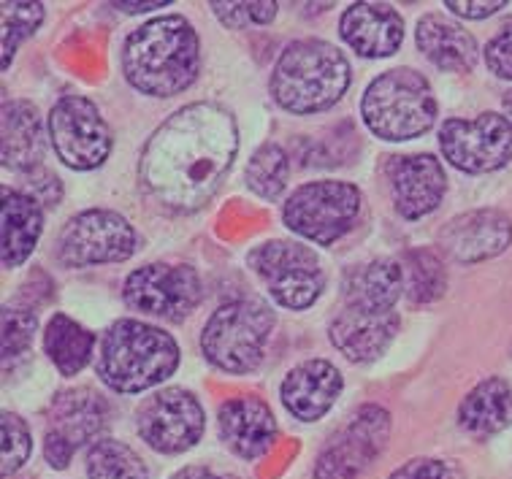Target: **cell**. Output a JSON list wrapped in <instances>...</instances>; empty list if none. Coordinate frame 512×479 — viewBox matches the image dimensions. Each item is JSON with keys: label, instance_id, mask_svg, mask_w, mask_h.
<instances>
[{"label": "cell", "instance_id": "cell-39", "mask_svg": "<svg viewBox=\"0 0 512 479\" xmlns=\"http://www.w3.org/2000/svg\"><path fill=\"white\" fill-rule=\"evenodd\" d=\"M171 479H236L231 474H220V471L206 469V466H190V469H182L179 474H174Z\"/></svg>", "mask_w": 512, "mask_h": 479}, {"label": "cell", "instance_id": "cell-25", "mask_svg": "<svg viewBox=\"0 0 512 479\" xmlns=\"http://www.w3.org/2000/svg\"><path fill=\"white\" fill-rule=\"evenodd\" d=\"M41 203L33 195L3 190V266L14 268L28 258L41 236Z\"/></svg>", "mask_w": 512, "mask_h": 479}, {"label": "cell", "instance_id": "cell-17", "mask_svg": "<svg viewBox=\"0 0 512 479\" xmlns=\"http://www.w3.org/2000/svg\"><path fill=\"white\" fill-rule=\"evenodd\" d=\"M512 241V222L494 209L461 214L442 231V247L458 263H477L494 258Z\"/></svg>", "mask_w": 512, "mask_h": 479}, {"label": "cell", "instance_id": "cell-22", "mask_svg": "<svg viewBox=\"0 0 512 479\" xmlns=\"http://www.w3.org/2000/svg\"><path fill=\"white\" fill-rule=\"evenodd\" d=\"M418 49L431 63L445 71H472L477 63V41L461 25L445 17L429 14L418 22Z\"/></svg>", "mask_w": 512, "mask_h": 479}, {"label": "cell", "instance_id": "cell-9", "mask_svg": "<svg viewBox=\"0 0 512 479\" xmlns=\"http://www.w3.org/2000/svg\"><path fill=\"white\" fill-rule=\"evenodd\" d=\"M139 249V233L117 212L93 209L68 222L57 239V258L63 266L84 268L120 263Z\"/></svg>", "mask_w": 512, "mask_h": 479}, {"label": "cell", "instance_id": "cell-4", "mask_svg": "<svg viewBox=\"0 0 512 479\" xmlns=\"http://www.w3.org/2000/svg\"><path fill=\"white\" fill-rule=\"evenodd\" d=\"M179 366V347L166 331L139 320H120L101 341L98 371L120 393H141Z\"/></svg>", "mask_w": 512, "mask_h": 479}, {"label": "cell", "instance_id": "cell-30", "mask_svg": "<svg viewBox=\"0 0 512 479\" xmlns=\"http://www.w3.org/2000/svg\"><path fill=\"white\" fill-rule=\"evenodd\" d=\"M288 155L285 149L277 144H263L261 149H255V155L250 157L247 166V185L252 193H258L261 198H280L285 185H288Z\"/></svg>", "mask_w": 512, "mask_h": 479}, {"label": "cell", "instance_id": "cell-19", "mask_svg": "<svg viewBox=\"0 0 512 479\" xmlns=\"http://www.w3.org/2000/svg\"><path fill=\"white\" fill-rule=\"evenodd\" d=\"M220 436L236 455L261 458L277 436L271 409L252 396L231 398L220 406Z\"/></svg>", "mask_w": 512, "mask_h": 479}, {"label": "cell", "instance_id": "cell-35", "mask_svg": "<svg viewBox=\"0 0 512 479\" xmlns=\"http://www.w3.org/2000/svg\"><path fill=\"white\" fill-rule=\"evenodd\" d=\"M391 479H458V474L450 463L418 458V461L404 463L399 471H393Z\"/></svg>", "mask_w": 512, "mask_h": 479}, {"label": "cell", "instance_id": "cell-33", "mask_svg": "<svg viewBox=\"0 0 512 479\" xmlns=\"http://www.w3.org/2000/svg\"><path fill=\"white\" fill-rule=\"evenodd\" d=\"M30 431L17 415H3V474L11 477L30 458Z\"/></svg>", "mask_w": 512, "mask_h": 479}, {"label": "cell", "instance_id": "cell-8", "mask_svg": "<svg viewBox=\"0 0 512 479\" xmlns=\"http://www.w3.org/2000/svg\"><path fill=\"white\" fill-rule=\"evenodd\" d=\"M361 212V193L347 182H312L290 195L282 220L290 231L317 244L345 236Z\"/></svg>", "mask_w": 512, "mask_h": 479}, {"label": "cell", "instance_id": "cell-28", "mask_svg": "<svg viewBox=\"0 0 512 479\" xmlns=\"http://www.w3.org/2000/svg\"><path fill=\"white\" fill-rule=\"evenodd\" d=\"M401 268H404V290L412 304H431L445 293V268L429 249L410 252Z\"/></svg>", "mask_w": 512, "mask_h": 479}, {"label": "cell", "instance_id": "cell-3", "mask_svg": "<svg viewBox=\"0 0 512 479\" xmlns=\"http://www.w3.org/2000/svg\"><path fill=\"white\" fill-rule=\"evenodd\" d=\"M353 68L328 41H296L277 60L271 93L280 106L296 114H312L334 106L350 87Z\"/></svg>", "mask_w": 512, "mask_h": 479}, {"label": "cell", "instance_id": "cell-14", "mask_svg": "<svg viewBox=\"0 0 512 479\" xmlns=\"http://www.w3.org/2000/svg\"><path fill=\"white\" fill-rule=\"evenodd\" d=\"M139 431L149 447L166 455H177L196 447L201 439L204 409L187 390H160L139 409Z\"/></svg>", "mask_w": 512, "mask_h": 479}, {"label": "cell", "instance_id": "cell-42", "mask_svg": "<svg viewBox=\"0 0 512 479\" xmlns=\"http://www.w3.org/2000/svg\"><path fill=\"white\" fill-rule=\"evenodd\" d=\"M504 111H507V120H510V125H512V90L504 95Z\"/></svg>", "mask_w": 512, "mask_h": 479}, {"label": "cell", "instance_id": "cell-5", "mask_svg": "<svg viewBox=\"0 0 512 479\" xmlns=\"http://www.w3.org/2000/svg\"><path fill=\"white\" fill-rule=\"evenodd\" d=\"M361 109L369 130L385 141L415 139L437 120V98L429 82L412 68L377 76L366 90Z\"/></svg>", "mask_w": 512, "mask_h": 479}, {"label": "cell", "instance_id": "cell-12", "mask_svg": "<svg viewBox=\"0 0 512 479\" xmlns=\"http://www.w3.org/2000/svg\"><path fill=\"white\" fill-rule=\"evenodd\" d=\"M439 144L456 168L485 174L512 160V125L494 111H485L475 120H450L442 125Z\"/></svg>", "mask_w": 512, "mask_h": 479}, {"label": "cell", "instance_id": "cell-41", "mask_svg": "<svg viewBox=\"0 0 512 479\" xmlns=\"http://www.w3.org/2000/svg\"><path fill=\"white\" fill-rule=\"evenodd\" d=\"M163 6H168V0H163V3H114V9L131 11V14H141V11L149 9H163Z\"/></svg>", "mask_w": 512, "mask_h": 479}, {"label": "cell", "instance_id": "cell-24", "mask_svg": "<svg viewBox=\"0 0 512 479\" xmlns=\"http://www.w3.org/2000/svg\"><path fill=\"white\" fill-rule=\"evenodd\" d=\"M458 423L472 436H496L512 425V387L499 377H491L464 398L458 409Z\"/></svg>", "mask_w": 512, "mask_h": 479}, {"label": "cell", "instance_id": "cell-16", "mask_svg": "<svg viewBox=\"0 0 512 479\" xmlns=\"http://www.w3.org/2000/svg\"><path fill=\"white\" fill-rule=\"evenodd\" d=\"M388 174H391L393 203L407 220H418L423 214L434 212L445 195V171L437 163V157H393Z\"/></svg>", "mask_w": 512, "mask_h": 479}, {"label": "cell", "instance_id": "cell-11", "mask_svg": "<svg viewBox=\"0 0 512 479\" xmlns=\"http://www.w3.org/2000/svg\"><path fill=\"white\" fill-rule=\"evenodd\" d=\"M391 436V415L380 406H364L347 420L317 458L315 479H358L380 455Z\"/></svg>", "mask_w": 512, "mask_h": 479}, {"label": "cell", "instance_id": "cell-38", "mask_svg": "<svg viewBox=\"0 0 512 479\" xmlns=\"http://www.w3.org/2000/svg\"><path fill=\"white\" fill-rule=\"evenodd\" d=\"M212 9L228 28H242L250 19V3H212Z\"/></svg>", "mask_w": 512, "mask_h": 479}, {"label": "cell", "instance_id": "cell-32", "mask_svg": "<svg viewBox=\"0 0 512 479\" xmlns=\"http://www.w3.org/2000/svg\"><path fill=\"white\" fill-rule=\"evenodd\" d=\"M36 333V317L25 309H6L3 312V360L11 363L25 355Z\"/></svg>", "mask_w": 512, "mask_h": 479}, {"label": "cell", "instance_id": "cell-18", "mask_svg": "<svg viewBox=\"0 0 512 479\" xmlns=\"http://www.w3.org/2000/svg\"><path fill=\"white\" fill-rule=\"evenodd\" d=\"M342 38L364 57H388L404 41V22L391 6L355 3L342 14Z\"/></svg>", "mask_w": 512, "mask_h": 479}, {"label": "cell", "instance_id": "cell-26", "mask_svg": "<svg viewBox=\"0 0 512 479\" xmlns=\"http://www.w3.org/2000/svg\"><path fill=\"white\" fill-rule=\"evenodd\" d=\"M106 404L93 390H68L60 393L52 404V425L47 433H55L74 447L90 442L103 428Z\"/></svg>", "mask_w": 512, "mask_h": 479}, {"label": "cell", "instance_id": "cell-20", "mask_svg": "<svg viewBox=\"0 0 512 479\" xmlns=\"http://www.w3.org/2000/svg\"><path fill=\"white\" fill-rule=\"evenodd\" d=\"M342 390V374L328 360H307L282 382V401L298 420H320Z\"/></svg>", "mask_w": 512, "mask_h": 479}, {"label": "cell", "instance_id": "cell-29", "mask_svg": "<svg viewBox=\"0 0 512 479\" xmlns=\"http://www.w3.org/2000/svg\"><path fill=\"white\" fill-rule=\"evenodd\" d=\"M90 479H147V469L136 452L122 442H98L87 455Z\"/></svg>", "mask_w": 512, "mask_h": 479}, {"label": "cell", "instance_id": "cell-6", "mask_svg": "<svg viewBox=\"0 0 512 479\" xmlns=\"http://www.w3.org/2000/svg\"><path fill=\"white\" fill-rule=\"evenodd\" d=\"M274 314L261 301H231L220 306L201 336L206 360L231 374H247L263 360Z\"/></svg>", "mask_w": 512, "mask_h": 479}, {"label": "cell", "instance_id": "cell-37", "mask_svg": "<svg viewBox=\"0 0 512 479\" xmlns=\"http://www.w3.org/2000/svg\"><path fill=\"white\" fill-rule=\"evenodd\" d=\"M447 9H453L458 17L466 19H485L504 9V0H494V3H456V0H447Z\"/></svg>", "mask_w": 512, "mask_h": 479}, {"label": "cell", "instance_id": "cell-7", "mask_svg": "<svg viewBox=\"0 0 512 479\" xmlns=\"http://www.w3.org/2000/svg\"><path fill=\"white\" fill-rule=\"evenodd\" d=\"M250 266L271 298L288 309H307L326 287V274L317 255L296 241H266L252 249Z\"/></svg>", "mask_w": 512, "mask_h": 479}, {"label": "cell", "instance_id": "cell-21", "mask_svg": "<svg viewBox=\"0 0 512 479\" xmlns=\"http://www.w3.org/2000/svg\"><path fill=\"white\" fill-rule=\"evenodd\" d=\"M3 163L14 171H30L44 157V122L33 103L9 101L3 106Z\"/></svg>", "mask_w": 512, "mask_h": 479}, {"label": "cell", "instance_id": "cell-36", "mask_svg": "<svg viewBox=\"0 0 512 479\" xmlns=\"http://www.w3.org/2000/svg\"><path fill=\"white\" fill-rule=\"evenodd\" d=\"M44 450H47L49 463H52L55 469H66L76 447L71 442H66V439H60V436H55V433H47V442H44Z\"/></svg>", "mask_w": 512, "mask_h": 479}, {"label": "cell", "instance_id": "cell-31", "mask_svg": "<svg viewBox=\"0 0 512 479\" xmlns=\"http://www.w3.org/2000/svg\"><path fill=\"white\" fill-rule=\"evenodd\" d=\"M3 9V68H9L11 57L19 49V44L41 25L44 19V6L41 3H22V0H9L0 6Z\"/></svg>", "mask_w": 512, "mask_h": 479}, {"label": "cell", "instance_id": "cell-13", "mask_svg": "<svg viewBox=\"0 0 512 479\" xmlns=\"http://www.w3.org/2000/svg\"><path fill=\"white\" fill-rule=\"evenodd\" d=\"M201 301V279L190 266L152 263L125 282V304L160 320H182Z\"/></svg>", "mask_w": 512, "mask_h": 479}, {"label": "cell", "instance_id": "cell-15", "mask_svg": "<svg viewBox=\"0 0 512 479\" xmlns=\"http://www.w3.org/2000/svg\"><path fill=\"white\" fill-rule=\"evenodd\" d=\"M399 331V314L377 312V309H361V306H347L336 314L331 323V341L336 350L355 363L380 358L382 352L391 347L393 336Z\"/></svg>", "mask_w": 512, "mask_h": 479}, {"label": "cell", "instance_id": "cell-34", "mask_svg": "<svg viewBox=\"0 0 512 479\" xmlns=\"http://www.w3.org/2000/svg\"><path fill=\"white\" fill-rule=\"evenodd\" d=\"M485 60L491 71L502 79H512V19H507L499 33H496L488 47H485Z\"/></svg>", "mask_w": 512, "mask_h": 479}, {"label": "cell", "instance_id": "cell-23", "mask_svg": "<svg viewBox=\"0 0 512 479\" xmlns=\"http://www.w3.org/2000/svg\"><path fill=\"white\" fill-rule=\"evenodd\" d=\"M404 290V268L396 260L380 258L353 268L345 279V304L388 312Z\"/></svg>", "mask_w": 512, "mask_h": 479}, {"label": "cell", "instance_id": "cell-2", "mask_svg": "<svg viewBox=\"0 0 512 479\" xmlns=\"http://www.w3.org/2000/svg\"><path fill=\"white\" fill-rule=\"evenodd\" d=\"M122 68L128 82L147 95L168 98L196 82L201 44L185 17L152 19L125 41Z\"/></svg>", "mask_w": 512, "mask_h": 479}, {"label": "cell", "instance_id": "cell-1", "mask_svg": "<svg viewBox=\"0 0 512 479\" xmlns=\"http://www.w3.org/2000/svg\"><path fill=\"white\" fill-rule=\"evenodd\" d=\"M236 122L215 103H190L168 117L141 155V182L177 212L204 206L236 155Z\"/></svg>", "mask_w": 512, "mask_h": 479}, {"label": "cell", "instance_id": "cell-40", "mask_svg": "<svg viewBox=\"0 0 512 479\" xmlns=\"http://www.w3.org/2000/svg\"><path fill=\"white\" fill-rule=\"evenodd\" d=\"M274 17H277V3H271V0H266V3H250V19L255 25H266Z\"/></svg>", "mask_w": 512, "mask_h": 479}, {"label": "cell", "instance_id": "cell-10", "mask_svg": "<svg viewBox=\"0 0 512 479\" xmlns=\"http://www.w3.org/2000/svg\"><path fill=\"white\" fill-rule=\"evenodd\" d=\"M49 136L57 155L76 171L103 166L112 155V130L93 101L68 95L49 114Z\"/></svg>", "mask_w": 512, "mask_h": 479}, {"label": "cell", "instance_id": "cell-27", "mask_svg": "<svg viewBox=\"0 0 512 479\" xmlns=\"http://www.w3.org/2000/svg\"><path fill=\"white\" fill-rule=\"evenodd\" d=\"M93 344V333L84 331L82 325L66 314H55L44 333V350L63 377H74L90 363Z\"/></svg>", "mask_w": 512, "mask_h": 479}]
</instances>
